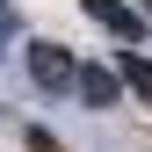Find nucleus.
Here are the masks:
<instances>
[{
  "mask_svg": "<svg viewBox=\"0 0 152 152\" xmlns=\"http://www.w3.org/2000/svg\"><path fill=\"white\" fill-rule=\"evenodd\" d=\"M145 15H152V0H145Z\"/></svg>",
  "mask_w": 152,
  "mask_h": 152,
  "instance_id": "423d86ee",
  "label": "nucleus"
},
{
  "mask_svg": "<svg viewBox=\"0 0 152 152\" xmlns=\"http://www.w3.org/2000/svg\"><path fill=\"white\" fill-rule=\"evenodd\" d=\"M87 15H94L109 36H123V44H130V36H145V15L130 7V0H87Z\"/></svg>",
  "mask_w": 152,
  "mask_h": 152,
  "instance_id": "f03ea898",
  "label": "nucleus"
},
{
  "mask_svg": "<svg viewBox=\"0 0 152 152\" xmlns=\"http://www.w3.org/2000/svg\"><path fill=\"white\" fill-rule=\"evenodd\" d=\"M0 36H15V7H7V0H0Z\"/></svg>",
  "mask_w": 152,
  "mask_h": 152,
  "instance_id": "39448f33",
  "label": "nucleus"
},
{
  "mask_svg": "<svg viewBox=\"0 0 152 152\" xmlns=\"http://www.w3.org/2000/svg\"><path fill=\"white\" fill-rule=\"evenodd\" d=\"M116 80H123L130 94H145V102H152V58H145V51H123V58H116Z\"/></svg>",
  "mask_w": 152,
  "mask_h": 152,
  "instance_id": "20e7f679",
  "label": "nucleus"
},
{
  "mask_svg": "<svg viewBox=\"0 0 152 152\" xmlns=\"http://www.w3.org/2000/svg\"><path fill=\"white\" fill-rule=\"evenodd\" d=\"M72 65H80V58H72L65 44H44V36L29 44V80L44 94H72Z\"/></svg>",
  "mask_w": 152,
  "mask_h": 152,
  "instance_id": "f257e3e1",
  "label": "nucleus"
},
{
  "mask_svg": "<svg viewBox=\"0 0 152 152\" xmlns=\"http://www.w3.org/2000/svg\"><path fill=\"white\" fill-rule=\"evenodd\" d=\"M72 94H80L87 109H109L116 102V72L109 65H72Z\"/></svg>",
  "mask_w": 152,
  "mask_h": 152,
  "instance_id": "7ed1b4c3",
  "label": "nucleus"
}]
</instances>
